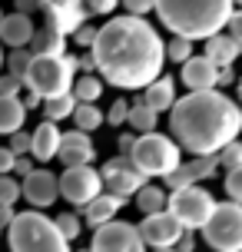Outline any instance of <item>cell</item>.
<instances>
[{
  "label": "cell",
  "mask_w": 242,
  "mask_h": 252,
  "mask_svg": "<svg viewBox=\"0 0 242 252\" xmlns=\"http://www.w3.org/2000/svg\"><path fill=\"white\" fill-rule=\"evenodd\" d=\"M90 57L96 76L120 90H143L150 80L163 73L166 43L146 17L126 13L110 17L96 27V37L90 43Z\"/></svg>",
  "instance_id": "obj_1"
},
{
  "label": "cell",
  "mask_w": 242,
  "mask_h": 252,
  "mask_svg": "<svg viewBox=\"0 0 242 252\" xmlns=\"http://www.w3.org/2000/svg\"><path fill=\"white\" fill-rule=\"evenodd\" d=\"M169 133L176 136L179 150L192 156L219 153L229 139H239L242 110L216 87L189 90L182 100H173L169 106Z\"/></svg>",
  "instance_id": "obj_2"
},
{
  "label": "cell",
  "mask_w": 242,
  "mask_h": 252,
  "mask_svg": "<svg viewBox=\"0 0 242 252\" xmlns=\"http://www.w3.org/2000/svg\"><path fill=\"white\" fill-rule=\"evenodd\" d=\"M232 7H236L232 0H153V10L166 30L192 43L219 33L229 20Z\"/></svg>",
  "instance_id": "obj_3"
},
{
  "label": "cell",
  "mask_w": 242,
  "mask_h": 252,
  "mask_svg": "<svg viewBox=\"0 0 242 252\" xmlns=\"http://www.w3.org/2000/svg\"><path fill=\"white\" fill-rule=\"evenodd\" d=\"M7 246L13 252H66L70 242L60 236V229L43 213H13L7 226Z\"/></svg>",
  "instance_id": "obj_4"
},
{
  "label": "cell",
  "mask_w": 242,
  "mask_h": 252,
  "mask_svg": "<svg viewBox=\"0 0 242 252\" xmlns=\"http://www.w3.org/2000/svg\"><path fill=\"white\" fill-rule=\"evenodd\" d=\"M73 76H77L73 57H66V53H33L27 70L20 73V83H24V90H33L40 100H47V96L66 93Z\"/></svg>",
  "instance_id": "obj_5"
},
{
  "label": "cell",
  "mask_w": 242,
  "mask_h": 252,
  "mask_svg": "<svg viewBox=\"0 0 242 252\" xmlns=\"http://www.w3.org/2000/svg\"><path fill=\"white\" fill-rule=\"evenodd\" d=\"M126 156L133 159V166L140 169L146 179H163L166 173H173L182 159V150H179L176 139L163 136V133H140V136H133V146L126 150Z\"/></svg>",
  "instance_id": "obj_6"
},
{
  "label": "cell",
  "mask_w": 242,
  "mask_h": 252,
  "mask_svg": "<svg viewBox=\"0 0 242 252\" xmlns=\"http://www.w3.org/2000/svg\"><path fill=\"white\" fill-rule=\"evenodd\" d=\"M203 239L216 252H239L242 249V202H216L203 226Z\"/></svg>",
  "instance_id": "obj_7"
},
{
  "label": "cell",
  "mask_w": 242,
  "mask_h": 252,
  "mask_svg": "<svg viewBox=\"0 0 242 252\" xmlns=\"http://www.w3.org/2000/svg\"><path fill=\"white\" fill-rule=\"evenodd\" d=\"M212 206H216L212 192L203 189V186H196V183H189V186H176L173 192H166V209L179 219L182 229H199L206 219H209Z\"/></svg>",
  "instance_id": "obj_8"
},
{
  "label": "cell",
  "mask_w": 242,
  "mask_h": 252,
  "mask_svg": "<svg viewBox=\"0 0 242 252\" xmlns=\"http://www.w3.org/2000/svg\"><path fill=\"white\" fill-rule=\"evenodd\" d=\"M90 249L93 252H143L140 239V229L133 222H123V219H106L100 226L93 229V239H90Z\"/></svg>",
  "instance_id": "obj_9"
},
{
  "label": "cell",
  "mask_w": 242,
  "mask_h": 252,
  "mask_svg": "<svg viewBox=\"0 0 242 252\" xmlns=\"http://www.w3.org/2000/svg\"><path fill=\"white\" fill-rule=\"evenodd\" d=\"M57 189L66 202L87 206L96 192H103V179L93 169V163H77V166H63V176L57 179Z\"/></svg>",
  "instance_id": "obj_10"
},
{
  "label": "cell",
  "mask_w": 242,
  "mask_h": 252,
  "mask_svg": "<svg viewBox=\"0 0 242 252\" xmlns=\"http://www.w3.org/2000/svg\"><path fill=\"white\" fill-rule=\"evenodd\" d=\"M96 173H100V179H103V189L113 192V196H123V199H129V196L146 183V176L133 166V159H129L126 153H120V156H113V159H106Z\"/></svg>",
  "instance_id": "obj_11"
},
{
  "label": "cell",
  "mask_w": 242,
  "mask_h": 252,
  "mask_svg": "<svg viewBox=\"0 0 242 252\" xmlns=\"http://www.w3.org/2000/svg\"><path fill=\"white\" fill-rule=\"evenodd\" d=\"M140 239L143 246H150V249H173V242L182 236V226H179V219L169 209H159V213H150V216H143V222L140 226Z\"/></svg>",
  "instance_id": "obj_12"
},
{
  "label": "cell",
  "mask_w": 242,
  "mask_h": 252,
  "mask_svg": "<svg viewBox=\"0 0 242 252\" xmlns=\"http://www.w3.org/2000/svg\"><path fill=\"white\" fill-rule=\"evenodd\" d=\"M40 10L47 13V27L60 30L63 37H70L80 24H87V3L83 0H40Z\"/></svg>",
  "instance_id": "obj_13"
},
{
  "label": "cell",
  "mask_w": 242,
  "mask_h": 252,
  "mask_svg": "<svg viewBox=\"0 0 242 252\" xmlns=\"http://www.w3.org/2000/svg\"><path fill=\"white\" fill-rule=\"evenodd\" d=\"M20 196H24L33 209H47L57 202L60 189H57V176L50 169H30L24 179H20Z\"/></svg>",
  "instance_id": "obj_14"
},
{
  "label": "cell",
  "mask_w": 242,
  "mask_h": 252,
  "mask_svg": "<svg viewBox=\"0 0 242 252\" xmlns=\"http://www.w3.org/2000/svg\"><path fill=\"white\" fill-rule=\"evenodd\" d=\"M219 169V156L216 153H206V156H196V159H179V166L173 173H166V186L176 189V186H189V183H203V179L216 176Z\"/></svg>",
  "instance_id": "obj_15"
},
{
  "label": "cell",
  "mask_w": 242,
  "mask_h": 252,
  "mask_svg": "<svg viewBox=\"0 0 242 252\" xmlns=\"http://www.w3.org/2000/svg\"><path fill=\"white\" fill-rule=\"evenodd\" d=\"M63 166H77V163H93L96 159V146L90 139L87 129H70V133H60V143H57V156Z\"/></svg>",
  "instance_id": "obj_16"
},
{
  "label": "cell",
  "mask_w": 242,
  "mask_h": 252,
  "mask_svg": "<svg viewBox=\"0 0 242 252\" xmlns=\"http://www.w3.org/2000/svg\"><path fill=\"white\" fill-rule=\"evenodd\" d=\"M179 80L186 83V90H209V87H216V80H219V66L206 53L203 57H186Z\"/></svg>",
  "instance_id": "obj_17"
},
{
  "label": "cell",
  "mask_w": 242,
  "mask_h": 252,
  "mask_svg": "<svg viewBox=\"0 0 242 252\" xmlns=\"http://www.w3.org/2000/svg\"><path fill=\"white\" fill-rule=\"evenodd\" d=\"M123 202H126L123 196H113V192H106V189H103V192H96L87 206H80V209H83V222H87L90 229H96L100 222L113 219V216L123 209Z\"/></svg>",
  "instance_id": "obj_18"
},
{
  "label": "cell",
  "mask_w": 242,
  "mask_h": 252,
  "mask_svg": "<svg viewBox=\"0 0 242 252\" xmlns=\"http://www.w3.org/2000/svg\"><path fill=\"white\" fill-rule=\"evenodd\" d=\"M57 143H60V126L53 120H43V123L30 133V156L37 163H50L57 156Z\"/></svg>",
  "instance_id": "obj_19"
},
{
  "label": "cell",
  "mask_w": 242,
  "mask_h": 252,
  "mask_svg": "<svg viewBox=\"0 0 242 252\" xmlns=\"http://www.w3.org/2000/svg\"><path fill=\"white\" fill-rule=\"evenodd\" d=\"M33 37V20H30V13H10V17H3L0 20V43H7V47H27Z\"/></svg>",
  "instance_id": "obj_20"
},
{
  "label": "cell",
  "mask_w": 242,
  "mask_h": 252,
  "mask_svg": "<svg viewBox=\"0 0 242 252\" xmlns=\"http://www.w3.org/2000/svg\"><path fill=\"white\" fill-rule=\"evenodd\" d=\"M242 53V40L232 37V33H212V37H206V57L222 66V63H236V57Z\"/></svg>",
  "instance_id": "obj_21"
},
{
  "label": "cell",
  "mask_w": 242,
  "mask_h": 252,
  "mask_svg": "<svg viewBox=\"0 0 242 252\" xmlns=\"http://www.w3.org/2000/svg\"><path fill=\"white\" fill-rule=\"evenodd\" d=\"M143 100L150 103L156 113L169 110L173 100H176V80H173V76H166V73H159L156 80H150V83L143 87Z\"/></svg>",
  "instance_id": "obj_22"
},
{
  "label": "cell",
  "mask_w": 242,
  "mask_h": 252,
  "mask_svg": "<svg viewBox=\"0 0 242 252\" xmlns=\"http://www.w3.org/2000/svg\"><path fill=\"white\" fill-rule=\"evenodd\" d=\"M30 53H66V37L53 27H33V37H30Z\"/></svg>",
  "instance_id": "obj_23"
},
{
  "label": "cell",
  "mask_w": 242,
  "mask_h": 252,
  "mask_svg": "<svg viewBox=\"0 0 242 252\" xmlns=\"http://www.w3.org/2000/svg\"><path fill=\"white\" fill-rule=\"evenodd\" d=\"M156 120H159V113L143 96H136L126 106V123L133 126V133H150V129H156Z\"/></svg>",
  "instance_id": "obj_24"
},
{
  "label": "cell",
  "mask_w": 242,
  "mask_h": 252,
  "mask_svg": "<svg viewBox=\"0 0 242 252\" xmlns=\"http://www.w3.org/2000/svg\"><path fill=\"white\" fill-rule=\"evenodd\" d=\"M24 120H27V106L20 103V96H3L0 93V133L20 129Z\"/></svg>",
  "instance_id": "obj_25"
},
{
  "label": "cell",
  "mask_w": 242,
  "mask_h": 252,
  "mask_svg": "<svg viewBox=\"0 0 242 252\" xmlns=\"http://www.w3.org/2000/svg\"><path fill=\"white\" fill-rule=\"evenodd\" d=\"M70 93H73V100H83V103H96L103 96V80L96 73H80L73 76V83H70Z\"/></svg>",
  "instance_id": "obj_26"
},
{
  "label": "cell",
  "mask_w": 242,
  "mask_h": 252,
  "mask_svg": "<svg viewBox=\"0 0 242 252\" xmlns=\"http://www.w3.org/2000/svg\"><path fill=\"white\" fill-rule=\"evenodd\" d=\"M133 196H136V209H140L143 216L166 209V189H163V186H150V183H143V186L136 189Z\"/></svg>",
  "instance_id": "obj_27"
},
{
  "label": "cell",
  "mask_w": 242,
  "mask_h": 252,
  "mask_svg": "<svg viewBox=\"0 0 242 252\" xmlns=\"http://www.w3.org/2000/svg\"><path fill=\"white\" fill-rule=\"evenodd\" d=\"M43 103V106H40V110H43V116H47V120H53V123H60V120H66V116L73 113V93H70V90H66V93H57V96H47V100H40Z\"/></svg>",
  "instance_id": "obj_28"
},
{
  "label": "cell",
  "mask_w": 242,
  "mask_h": 252,
  "mask_svg": "<svg viewBox=\"0 0 242 252\" xmlns=\"http://www.w3.org/2000/svg\"><path fill=\"white\" fill-rule=\"evenodd\" d=\"M73 123H77V129H87V133H93V129H100L103 126V113H100V106H93V103H83L77 100L73 103Z\"/></svg>",
  "instance_id": "obj_29"
},
{
  "label": "cell",
  "mask_w": 242,
  "mask_h": 252,
  "mask_svg": "<svg viewBox=\"0 0 242 252\" xmlns=\"http://www.w3.org/2000/svg\"><path fill=\"white\" fill-rule=\"evenodd\" d=\"M216 156H219V166H226V169H239V166H242V143H239V139H229Z\"/></svg>",
  "instance_id": "obj_30"
},
{
  "label": "cell",
  "mask_w": 242,
  "mask_h": 252,
  "mask_svg": "<svg viewBox=\"0 0 242 252\" xmlns=\"http://www.w3.org/2000/svg\"><path fill=\"white\" fill-rule=\"evenodd\" d=\"M186 57H192V40H186V37H179V33H173V40L166 43V60L182 63Z\"/></svg>",
  "instance_id": "obj_31"
},
{
  "label": "cell",
  "mask_w": 242,
  "mask_h": 252,
  "mask_svg": "<svg viewBox=\"0 0 242 252\" xmlns=\"http://www.w3.org/2000/svg\"><path fill=\"white\" fill-rule=\"evenodd\" d=\"M53 222H57V229H60V236H63L66 242L77 239L80 229H83V222H80V216H77V213H60L57 219H53Z\"/></svg>",
  "instance_id": "obj_32"
},
{
  "label": "cell",
  "mask_w": 242,
  "mask_h": 252,
  "mask_svg": "<svg viewBox=\"0 0 242 252\" xmlns=\"http://www.w3.org/2000/svg\"><path fill=\"white\" fill-rule=\"evenodd\" d=\"M13 53H7V73H13V76H20L27 70V63H30V47H10Z\"/></svg>",
  "instance_id": "obj_33"
},
{
  "label": "cell",
  "mask_w": 242,
  "mask_h": 252,
  "mask_svg": "<svg viewBox=\"0 0 242 252\" xmlns=\"http://www.w3.org/2000/svg\"><path fill=\"white\" fill-rule=\"evenodd\" d=\"M20 199V183L10 173H0V206H13Z\"/></svg>",
  "instance_id": "obj_34"
},
{
  "label": "cell",
  "mask_w": 242,
  "mask_h": 252,
  "mask_svg": "<svg viewBox=\"0 0 242 252\" xmlns=\"http://www.w3.org/2000/svg\"><path fill=\"white\" fill-rule=\"evenodd\" d=\"M126 100H113L110 103V113H103V123H110V126H123L126 123Z\"/></svg>",
  "instance_id": "obj_35"
},
{
  "label": "cell",
  "mask_w": 242,
  "mask_h": 252,
  "mask_svg": "<svg viewBox=\"0 0 242 252\" xmlns=\"http://www.w3.org/2000/svg\"><path fill=\"white\" fill-rule=\"evenodd\" d=\"M226 192H229L232 202H242V166L239 169H229V176H226Z\"/></svg>",
  "instance_id": "obj_36"
},
{
  "label": "cell",
  "mask_w": 242,
  "mask_h": 252,
  "mask_svg": "<svg viewBox=\"0 0 242 252\" xmlns=\"http://www.w3.org/2000/svg\"><path fill=\"white\" fill-rule=\"evenodd\" d=\"M20 90H24L20 76L3 73V70H0V93H3V96H20Z\"/></svg>",
  "instance_id": "obj_37"
},
{
  "label": "cell",
  "mask_w": 242,
  "mask_h": 252,
  "mask_svg": "<svg viewBox=\"0 0 242 252\" xmlns=\"http://www.w3.org/2000/svg\"><path fill=\"white\" fill-rule=\"evenodd\" d=\"M7 136H10V150L17 153V156H20V153H30V133H27L24 126L13 129V133H7Z\"/></svg>",
  "instance_id": "obj_38"
},
{
  "label": "cell",
  "mask_w": 242,
  "mask_h": 252,
  "mask_svg": "<svg viewBox=\"0 0 242 252\" xmlns=\"http://www.w3.org/2000/svg\"><path fill=\"white\" fill-rule=\"evenodd\" d=\"M70 37H73V43H77V47H87V50H90V43H93V37H96V27H90V24H80L77 30L70 33Z\"/></svg>",
  "instance_id": "obj_39"
},
{
  "label": "cell",
  "mask_w": 242,
  "mask_h": 252,
  "mask_svg": "<svg viewBox=\"0 0 242 252\" xmlns=\"http://www.w3.org/2000/svg\"><path fill=\"white\" fill-rule=\"evenodd\" d=\"M87 3L90 13H96V17H106V13H113V7L120 3V0H83Z\"/></svg>",
  "instance_id": "obj_40"
},
{
  "label": "cell",
  "mask_w": 242,
  "mask_h": 252,
  "mask_svg": "<svg viewBox=\"0 0 242 252\" xmlns=\"http://www.w3.org/2000/svg\"><path fill=\"white\" fill-rule=\"evenodd\" d=\"M120 3L126 7V13H140V17H146L153 10V0H120Z\"/></svg>",
  "instance_id": "obj_41"
},
{
  "label": "cell",
  "mask_w": 242,
  "mask_h": 252,
  "mask_svg": "<svg viewBox=\"0 0 242 252\" xmlns=\"http://www.w3.org/2000/svg\"><path fill=\"white\" fill-rule=\"evenodd\" d=\"M13 159H17V153H13L10 146H0V173H10Z\"/></svg>",
  "instance_id": "obj_42"
},
{
  "label": "cell",
  "mask_w": 242,
  "mask_h": 252,
  "mask_svg": "<svg viewBox=\"0 0 242 252\" xmlns=\"http://www.w3.org/2000/svg\"><path fill=\"white\" fill-rule=\"evenodd\" d=\"M13 7L20 13H30L33 17V10H40V0H13Z\"/></svg>",
  "instance_id": "obj_43"
},
{
  "label": "cell",
  "mask_w": 242,
  "mask_h": 252,
  "mask_svg": "<svg viewBox=\"0 0 242 252\" xmlns=\"http://www.w3.org/2000/svg\"><path fill=\"white\" fill-rule=\"evenodd\" d=\"M73 60H77V73H96L93 57H73Z\"/></svg>",
  "instance_id": "obj_44"
},
{
  "label": "cell",
  "mask_w": 242,
  "mask_h": 252,
  "mask_svg": "<svg viewBox=\"0 0 242 252\" xmlns=\"http://www.w3.org/2000/svg\"><path fill=\"white\" fill-rule=\"evenodd\" d=\"M20 103H24L27 110H37V106H40V96L33 93V90H27V93H24V100H20Z\"/></svg>",
  "instance_id": "obj_45"
},
{
  "label": "cell",
  "mask_w": 242,
  "mask_h": 252,
  "mask_svg": "<svg viewBox=\"0 0 242 252\" xmlns=\"http://www.w3.org/2000/svg\"><path fill=\"white\" fill-rule=\"evenodd\" d=\"M13 219V206H0V229H7Z\"/></svg>",
  "instance_id": "obj_46"
},
{
  "label": "cell",
  "mask_w": 242,
  "mask_h": 252,
  "mask_svg": "<svg viewBox=\"0 0 242 252\" xmlns=\"http://www.w3.org/2000/svg\"><path fill=\"white\" fill-rule=\"evenodd\" d=\"M129 146H133V133H123V136H120V153H126Z\"/></svg>",
  "instance_id": "obj_47"
},
{
  "label": "cell",
  "mask_w": 242,
  "mask_h": 252,
  "mask_svg": "<svg viewBox=\"0 0 242 252\" xmlns=\"http://www.w3.org/2000/svg\"><path fill=\"white\" fill-rule=\"evenodd\" d=\"M0 70H3V43H0Z\"/></svg>",
  "instance_id": "obj_48"
},
{
  "label": "cell",
  "mask_w": 242,
  "mask_h": 252,
  "mask_svg": "<svg viewBox=\"0 0 242 252\" xmlns=\"http://www.w3.org/2000/svg\"><path fill=\"white\" fill-rule=\"evenodd\" d=\"M232 3H236V7H239V3H242V0H232Z\"/></svg>",
  "instance_id": "obj_49"
},
{
  "label": "cell",
  "mask_w": 242,
  "mask_h": 252,
  "mask_svg": "<svg viewBox=\"0 0 242 252\" xmlns=\"http://www.w3.org/2000/svg\"><path fill=\"white\" fill-rule=\"evenodd\" d=\"M0 20H3V10H0Z\"/></svg>",
  "instance_id": "obj_50"
}]
</instances>
